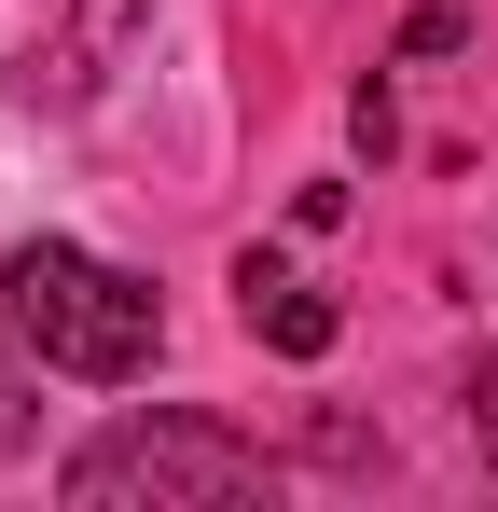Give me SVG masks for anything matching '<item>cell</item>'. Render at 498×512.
I'll return each instance as SVG.
<instances>
[{
  "mask_svg": "<svg viewBox=\"0 0 498 512\" xmlns=\"http://www.w3.org/2000/svg\"><path fill=\"white\" fill-rule=\"evenodd\" d=\"M0 305H14V346H28L42 374H83V388H139L153 346H166L153 277L70 250V236H28V250L0 263Z\"/></svg>",
  "mask_w": 498,
  "mask_h": 512,
  "instance_id": "obj_1",
  "label": "cell"
},
{
  "mask_svg": "<svg viewBox=\"0 0 498 512\" xmlns=\"http://www.w3.org/2000/svg\"><path fill=\"white\" fill-rule=\"evenodd\" d=\"M56 485H70V512H139V499L153 512H236L277 471H263V443H236V429H208V416H111Z\"/></svg>",
  "mask_w": 498,
  "mask_h": 512,
  "instance_id": "obj_2",
  "label": "cell"
},
{
  "mask_svg": "<svg viewBox=\"0 0 498 512\" xmlns=\"http://www.w3.org/2000/svg\"><path fill=\"white\" fill-rule=\"evenodd\" d=\"M236 319L277 346V360H319V346H332V291H305L291 263H263V250H249V263H236Z\"/></svg>",
  "mask_w": 498,
  "mask_h": 512,
  "instance_id": "obj_3",
  "label": "cell"
},
{
  "mask_svg": "<svg viewBox=\"0 0 498 512\" xmlns=\"http://www.w3.org/2000/svg\"><path fill=\"white\" fill-rule=\"evenodd\" d=\"M28 429H42V416H28V360L0 346V457H28Z\"/></svg>",
  "mask_w": 498,
  "mask_h": 512,
  "instance_id": "obj_4",
  "label": "cell"
},
{
  "mask_svg": "<svg viewBox=\"0 0 498 512\" xmlns=\"http://www.w3.org/2000/svg\"><path fill=\"white\" fill-rule=\"evenodd\" d=\"M471 443H485V457H498V360H485V374H471Z\"/></svg>",
  "mask_w": 498,
  "mask_h": 512,
  "instance_id": "obj_5",
  "label": "cell"
}]
</instances>
